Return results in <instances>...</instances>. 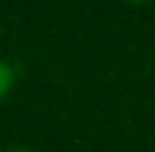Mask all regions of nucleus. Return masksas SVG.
<instances>
[{
  "instance_id": "obj_1",
  "label": "nucleus",
  "mask_w": 155,
  "mask_h": 152,
  "mask_svg": "<svg viewBox=\"0 0 155 152\" xmlns=\"http://www.w3.org/2000/svg\"><path fill=\"white\" fill-rule=\"evenodd\" d=\"M12 83H14V72H12V67H9L5 60H0V98L9 92Z\"/></svg>"
},
{
  "instance_id": "obj_2",
  "label": "nucleus",
  "mask_w": 155,
  "mask_h": 152,
  "mask_svg": "<svg viewBox=\"0 0 155 152\" xmlns=\"http://www.w3.org/2000/svg\"><path fill=\"white\" fill-rule=\"evenodd\" d=\"M7 152H29V150H25V148H12V150H7Z\"/></svg>"
},
{
  "instance_id": "obj_3",
  "label": "nucleus",
  "mask_w": 155,
  "mask_h": 152,
  "mask_svg": "<svg viewBox=\"0 0 155 152\" xmlns=\"http://www.w3.org/2000/svg\"><path fill=\"white\" fill-rule=\"evenodd\" d=\"M130 2H144V0H130Z\"/></svg>"
}]
</instances>
